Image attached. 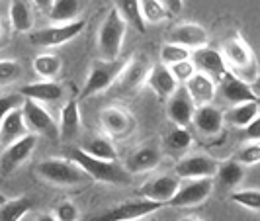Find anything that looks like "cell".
Segmentation results:
<instances>
[{
  "mask_svg": "<svg viewBox=\"0 0 260 221\" xmlns=\"http://www.w3.org/2000/svg\"><path fill=\"white\" fill-rule=\"evenodd\" d=\"M221 55L225 59V65L229 69V73L233 77L247 82V84H254L258 80L256 55L241 36H233V38L225 39L221 45Z\"/></svg>",
  "mask_w": 260,
  "mask_h": 221,
  "instance_id": "6da1fadb",
  "label": "cell"
},
{
  "mask_svg": "<svg viewBox=\"0 0 260 221\" xmlns=\"http://www.w3.org/2000/svg\"><path fill=\"white\" fill-rule=\"evenodd\" d=\"M69 159L73 163H77L80 169L84 170L90 180H98V182L106 184H127L131 180V174L123 167H119L116 161H100L94 156L86 155L80 147H75Z\"/></svg>",
  "mask_w": 260,
  "mask_h": 221,
  "instance_id": "7a4b0ae2",
  "label": "cell"
},
{
  "mask_svg": "<svg viewBox=\"0 0 260 221\" xmlns=\"http://www.w3.org/2000/svg\"><path fill=\"white\" fill-rule=\"evenodd\" d=\"M38 176L41 180L55 186H82L90 180V176L73 161L65 159H47L38 165Z\"/></svg>",
  "mask_w": 260,
  "mask_h": 221,
  "instance_id": "3957f363",
  "label": "cell"
},
{
  "mask_svg": "<svg viewBox=\"0 0 260 221\" xmlns=\"http://www.w3.org/2000/svg\"><path fill=\"white\" fill-rule=\"evenodd\" d=\"M125 29H127V24L117 14L116 8H112L104 18L100 31H98V53H100L102 61L119 59L121 45H123V39H125Z\"/></svg>",
  "mask_w": 260,
  "mask_h": 221,
  "instance_id": "277c9868",
  "label": "cell"
},
{
  "mask_svg": "<svg viewBox=\"0 0 260 221\" xmlns=\"http://www.w3.org/2000/svg\"><path fill=\"white\" fill-rule=\"evenodd\" d=\"M20 110L24 114L27 130L34 131V135H41V137H45L49 141H57L59 139V125L53 119L51 114L43 108V104L26 98Z\"/></svg>",
  "mask_w": 260,
  "mask_h": 221,
  "instance_id": "5b68a950",
  "label": "cell"
},
{
  "mask_svg": "<svg viewBox=\"0 0 260 221\" xmlns=\"http://www.w3.org/2000/svg\"><path fill=\"white\" fill-rule=\"evenodd\" d=\"M162 208V204H156L151 200H129V202H121L114 208L106 209L102 213L94 215L88 221H133V219H141L147 217L151 213H155Z\"/></svg>",
  "mask_w": 260,
  "mask_h": 221,
  "instance_id": "8992f818",
  "label": "cell"
},
{
  "mask_svg": "<svg viewBox=\"0 0 260 221\" xmlns=\"http://www.w3.org/2000/svg\"><path fill=\"white\" fill-rule=\"evenodd\" d=\"M125 63L127 61H123V59H116V61H102L100 59L98 63H94L90 75L86 78V84L82 88V96H92V94L104 92L110 86H114V82L121 75Z\"/></svg>",
  "mask_w": 260,
  "mask_h": 221,
  "instance_id": "52a82bcc",
  "label": "cell"
},
{
  "mask_svg": "<svg viewBox=\"0 0 260 221\" xmlns=\"http://www.w3.org/2000/svg\"><path fill=\"white\" fill-rule=\"evenodd\" d=\"M82 29H84L82 20L67 22V24H55V26L41 27L38 31L29 34V41L34 45H39V47H59V45L77 38Z\"/></svg>",
  "mask_w": 260,
  "mask_h": 221,
  "instance_id": "ba28073f",
  "label": "cell"
},
{
  "mask_svg": "<svg viewBox=\"0 0 260 221\" xmlns=\"http://www.w3.org/2000/svg\"><path fill=\"white\" fill-rule=\"evenodd\" d=\"M213 192V178H194V180H186L180 182V188L176 190V194L172 196L169 206L172 208H192L200 206L208 200Z\"/></svg>",
  "mask_w": 260,
  "mask_h": 221,
  "instance_id": "9c48e42d",
  "label": "cell"
},
{
  "mask_svg": "<svg viewBox=\"0 0 260 221\" xmlns=\"http://www.w3.org/2000/svg\"><path fill=\"white\" fill-rule=\"evenodd\" d=\"M36 147H38V135H34V133H27L22 139H18L12 145L4 147V153L0 156V172L4 176L12 174L14 170L20 169L31 156Z\"/></svg>",
  "mask_w": 260,
  "mask_h": 221,
  "instance_id": "30bf717a",
  "label": "cell"
},
{
  "mask_svg": "<svg viewBox=\"0 0 260 221\" xmlns=\"http://www.w3.org/2000/svg\"><path fill=\"white\" fill-rule=\"evenodd\" d=\"M217 161L213 156L196 153L180 159L174 167V174L180 180H194V178H213L217 170Z\"/></svg>",
  "mask_w": 260,
  "mask_h": 221,
  "instance_id": "8fae6325",
  "label": "cell"
},
{
  "mask_svg": "<svg viewBox=\"0 0 260 221\" xmlns=\"http://www.w3.org/2000/svg\"><path fill=\"white\" fill-rule=\"evenodd\" d=\"M149 71H151V63L147 61V57H135V59L127 61L121 75L114 82L117 86V92L119 94H129V92L139 90L147 82Z\"/></svg>",
  "mask_w": 260,
  "mask_h": 221,
  "instance_id": "7c38bea8",
  "label": "cell"
},
{
  "mask_svg": "<svg viewBox=\"0 0 260 221\" xmlns=\"http://www.w3.org/2000/svg\"><path fill=\"white\" fill-rule=\"evenodd\" d=\"M180 178L176 174H160V176H155L151 180L141 186L139 194L145 200H151V202H156V204H169L172 200V196L176 194V190L180 188Z\"/></svg>",
  "mask_w": 260,
  "mask_h": 221,
  "instance_id": "4fadbf2b",
  "label": "cell"
},
{
  "mask_svg": "<svg viewBox=\"0 0 260 221\" xmlns=\"http://www.w3.org/2000/svg\"><path fill=\"white\" fill-rule=\"evenodd\" d=\"M192 63H194L198 73L208 75L215 84H219L223 78L229 75V69L225 65V59H223L221 51H217V49H209V47L196 49Z\"/></svg>",
  "mask_w": 260,
  "mask_h": 221,
  "instance_id": "5bb4252c",
  "label": "cell"
},
{
  "mask_svg": "<svg viewBox=\"0 0 260 221\" xmlns=\"http://www.w3.org/2000/svg\"><path fill=\"white\" fill-rule=\"evenodd\" d=\"M169 41L182 45L186 49H202V47H208L209 36L202 26L186 22V24H178L176 27L170 29Z\"/></svg>",
  "mask_w": 260,
  "mask_h": 221,
  "instance_id": "9a60e30c",
  "label": "cell"
},
{
  "mask_svg": "<svg viewBox=\"0 0 260 221\" xmlns=\"http://www.w3.org/2000/svg\"><path fill=\"white\" fill-rule=\"evenodd\" d=\"M219 94L223 96V100L231 106L243 104V102H258V96L250 88V84L239 80L231 73L219 82Z\"/></svg>",
  "mask_w": 260,
  "mask_h": 221,
  "instance_id": "2e32d148",
  "label": "cell"
},
{
  "mask_svg": "<svg viewBox=\"0 0 260 221\" xmlns=\"http://www.w3.org/2000/svg\"><path fill=\"white\" fill-rule=\"evenodd\" d=\"M186 94L192 100L196 108L200 106H208L213 102L215 94H217V84L204 73H198L190 80H186Z\"/></svg>",
  "mask_w": 260,
  "mask_h": 221,
  "instance_id": "e0dca14e",
  "label": "cell"
},
{
  "mask_svg": "<svg viewBox=\"0 0 260 221\" xmlns=\"http://www.w3.org/2000/svg\"><path fill=\"white\" fill-rule=\"evenodd\" d=\"M20 94L24 98L36 100L39 104H45V102L61 100L65 96V88L59 82H55V80H38V82H29L26 86H22Z\"/></svg>",
  "mask_w": 260,
  "mask_h": 221,
  "instance_id": "ac0fdd59",
  "label": "cell"
},
{
  "mask_svg": "<svg viewBox=\"0 0 260 221\" xmlns=\"http://www.w3.org/2000/svg\"><path fill=\"white\" fill-rule=\"evenodd\" d=\"M102 125L104 130L110 133V135H116V137H123L133 131L135 128V119L131 116L127 110L123 108H117V106H112V108H106L102 112Z\"/></svg>",
  "mask_w": 260,
  "mask_h": 221,
  "instance_id": "d6986e66",
  "label": "cell"
},
{
  "mask_svg": "<svg viewBox=\"0 0 260 221\" xmlns=\"http://www.w3.org/2000/svg\"><path fill=\"white\" fill-rule=\"evenodd\" d=\"M20 108L12 110L8 116L2 119V123H0V145H4V147L12 145L14 141L22 139L24 135L29 133V130H27L26 125V119H24V114H22Z\"/></svg>",
  "mask_w": 260,
  "mask_h": 221,
  "instance_id": "ffe728a7",
  "label": "cell"
},
{
  "mask_svg": "<svg viewBox=\"0 0 260 221\" xmlns=\"http://www.w3.org/2000/svg\"><path fill=\"white\" fill-rule=\"evenodd\" d=\"M192 123H194L198 130L202 131L204 135H217L223 128V112L219 108H215L213 104L208 106H200L194 110V117H192Z\"/></svg>",
  "mask_w": 260,
  "mask_h": 221,
  "instance_id": "44dd1931",
  "label": "cell"
},
{
  "mask_svg": "<svg viewBox=\"0 0 260 221\" xmlns=\"http://www.w3.org/2000/svg\"><path fill=\"white\" fill-rule=\"evenodd\" d=\"M196 106L192 104V100L188 98L186 92H174L169 98V117L176 123V128H188L192 123V117H194Z\"/></svg>",
  "mask_w": 260,
  "mask_h": 221,
  "instance_id": "7402d4cb",
  "label": "cell"
},
{
  "mask_svg": "<svg viewBox=\"0 0 260 221\" xmlns=\"http://www.w3.org/2000/svg\"><path fill=\"white\" fill-rule=\"evenodd\" d=\"M80 133V112H78L77 100H69L61 110V121H59V139L63 143L75 141Z\"/></svg>",
  "mask_w": 260,
  "mask_h": 221,
  "instance_id": "603a6c76",
  "label": "cell"
},
{
  "mask_svg": "<svg viewBox=\"0 0 260 221\" xmlns=\"http://www.w3.org/2000/svg\"><path fill=\"white\" fill-rule=\"evenodd\" d=\"M147 82L151 84V88L160 96V98H170L174 92L178 90V82L174 80L170 69L167 65H155L151 67Z\"/></svg>",
  "mask_w": 260,
  "mask_h": 221,
  "instance_id": "cb8c5ba5",
  "label": "cell"
},
{
  "mask_svg": "<svg viewBox=\"0 0 260 221\" xmlns=\"http://www.w3.org/2000/svg\"><path fill=\"white\" fill-rule=\"evenodd\" d=\"M158 163H160V153L156 147H141L127 159L123 169L129 174H137V172H149L156 169Z\"/></svg>",
  "mask_w": 260,
  "mask_h": 221,
  "instance_id": "d4e9b609",
  "label": "cell"
},
{
  "mask_svg": "<svg viewBox=\"0 0 260 221\" xmlns=\"http://www.w3.org/2000/svg\"><path fill=\"white\" fill-rule=\"evenodd\" d=\"M8 16H10L14 29L20 34H27L34 27V10H31L29 0H12Z\"/></svg>",
  "mask_w": 260,
  "mask_h": 221,
  "instance_id": "484cf974",
  "label": "cell"
},
{
  "mask_svg": "<svg viewBox=\"0 0 260 221\" xmlns=\"http://www.w3.org/2000/svg\"><path fill=\"white\" fill-rule=\"evenodd\" d=\"M80 10H82L80 0H55L47 14L49 20L55 24H67V22H75Z\"/></svg>",
  "mask_w": 260,
  "mask_h": 221,
  "instance_id": "4316f807",
  "label": "cell"
},
{
  "mask_svg": "<svg viewBox=\"0 0 260 221\" xmlns=\"http://www.w3.org/2000/svg\"><path fill=\"white\" fill-rule=\"evenodd\" d=\"M256 117H258V102H243L231 106V110L223 114V121H229L237 128H245Z\"/></svg>",
  "mask_w": 260,
  "mask_h": 221,
  "instance_id": "83f0119b",
  "label": "cell"
},
{
  "mask_svg": "<svg viewBox=\"0 0 260 221\" xmlns=\"http://www.w3.org/2000/svg\"><path fill=\"white\" fill-rule=\"evenodd\" d=\"M215 176H217V180L221 186L225 188H235V186H239V184L243 182V178H245V167L241 165V163H237V161H225V163H219L217 165V170H215Z\"/></svg>",
  "mask_w": 260,
  "mask_h": 221,
  "instance_id": "f1b7e54d",
  "label": "cell"
},
{
  "mask_svg": "<svg viewBox=\"0 0 260 221\" xmlns=\"http://www.w3.org/2000/svg\"><path fill=\"white\" fill-rule=\"evenodd\" d=\"M117 14L123 18L125 24L133 26L137 31H145V20L141 16V8H139V0H116Z\"/></svg>",
  "mask_w": 260,
  "mask_h": 221,
  "instance_id": "f546056e",
  "label": "cell"
},
{
  "mask_svg": "<svg viewBox=\"0 0 260 221\" xmlns=\"http://www.w3.org/2000/svg\"><path fill=\"white\" fill-rule=\"evenodd\" d=\"M31 206H34L31 198L26 196L6 200L4 204H0V221H20L31 209Z\"/></svg>",
  "mask_w": 260,
  "mask_h": 221,
  "instance_id": "4dcf8cb0",
  "label": "cell"
},
{
  "mask_svg": "<svg viewBox=\"0 0 260 221\" xmlns=\"http://www.w3.org/2000/svg\"><path fill=\"white\" fill-rule=\"evenodd\" d=\"M34 71L43 80H53L61 73V59L53 53H41L34 59Z\"/></svg>",
  "mask_w": 260,
  "mask_h": 221,
  "instance_id": "1f68e13d",
  "label": "cell"
},
{
  "mask_svg": "<svg viewBox=\"0 0 260 221\" xmlns=\"http://www.w3.org/2000/svg\"><path fill=\"white\" fill-rule=\"evenodd\" d=\"M86 155L94 156V159H100V161H116L117 159V151L114 143L106 137H92L88 143L84 147H80Z\"/></svg>",
  "mask_w": 260,
  "mask_h": 221,
  "instance_id": "d6a6232c",
  "label": "cell"
},
{
  "mask_svg": "<svg viewBox=\"0 0 260 221\" xmlns=\"http://www.w3.org/2000/svg\"><path fill=\"white\" fill-rule=\"evenodd\" d=\"M139 8L145 24H160L170 16L169 8L162 0H139Z\"/></svg>",
  "mask_w": 260,
  "mask_h": 221,
  "instance_id": "836d02e7",
  "label": "cell"
},
{
  "mask_svg": "<svg viewBox=\"0 0 260 221\" xmlns=\"http://www.w3.org/2000/svg\"><path fill=\"white\" fill-rule=\"evenodd\" d=\"M165 143H167V149H169L170 153L180 155L184 151H188V147L192 145V135H190V131L186 130V128H174L167 135Z\"/></svg>",
  "mask_w": 260,
  "mask_h": 221,
  "instance_id": "e575fe53",
  "label": "cell"
},
{
  "mask_svg": "<svg viewBox=\"0 0 260 221\" xmlns=\"http://www.w3.org/2000/svg\"><path fill=\"white\" fill-rule=\"evenodd\" d=\"M190 57H192L190 49H186L182 45H176V43H170V41H167L160 47V65H167V67L176 65V63L186 61Z\"/></svg>",
  "mask_w": 260,
  "mask_h": 221,
  "instance_id": "d590c367",
  "label": "cell"
},
{
  "mask_svg": "<svg viewBox=\"0 0 260 221\" xmlns=\"http://www.w3.org/2000/svg\"><path fill=\"white\" fill-rule=\"evenodd\" d=\"M231 200L235 204L243 206L250 211H258L260 209V192L256 188H247V190H235L231 194Z\"/></svg>",
  "mask_w": 260,
  "mask_h": 221,
  "instance_id": "8d00e7d4",
  "label": "cell"
},
{
  "mask_svg": "<svg viewBox=\"0 0 260 221\" xmlns=\"http://www.w3.org/2000/svg\"><path fill=\"white\" fill-rule=\"evenodd\" d=\"M22 77V65L14 59H0V88L14 84Z\"/></svg>",
  "mask_w": 260,
  "mask_h": 221,
  "instance_id": "74e56055",
  "label": "cell"
},
{
  "mask_svg": "<svg viewBox=\"0 0 260 221\" xmlns=\"http://www.w3.org/2000/svg\"><path fill=\"white\" fill-rule=\"evenodd\" d=\"M235 161H237V163H241L243 167H254V165H258L260 143L258 141H248L247 145H243V147L237 151Z\"/></svg>",
  "mask_w": 260,
  "mask_h": 221,
  "instance_id": "f35d334b",
  "label": "cell"
},
{
  "mask_svg": "<svg viewBox=\"0 0 260 221\" xmlns=\"http://www.w3.org/2000/svg\"><path fill=\"white\" fill-rule=\"evenodd\" d=\"M24 100L26 98L20 92H16V94H0V123L12 110H16V108H20V106L24 104Z\"/></svg>",
  "mask_w": 260,
  "mask_h": 221,
  "instance_id": "ab89813d",
  "label": "cell"
},
{
  "mask_svg": "<svg viewBox=\"0 0 260 221\" xmlns=\"http://www.w3.org/2000/svg\"><path fill=\"white\" fill-rule=\"evenodd\" d=\"M170 73H172V77L176 82H184L186 84V80H190V78L196 75V67L192 63V59H186V61H180V63H176V65H170Z\"/></svg>",
  "mask_w": 260,
  "mask_h": 221,
  "instance_id": "60d3db41",
  "label": "cell"
},
{
  "mask_svg": "<svg viewBox=\"0 0 260 221\" xmlns=\"http://www.w3.org/2000/svg\"><path fill=\"white\" fill-rule=\"evenodd\" d=\"M55 219L57 221H78L80 219V211H78V206L75 202H61L57 208H55Z\"/></svg>",
  "mask_w": 260,
  "mask_h": 221,
  "instance_id": "b9f144b4",
  "label": "cell"
},
{
  "mask_svg": "<svg viewBox=\"0 0 260 221\" xmlns=\"http://www.w3.org/2000/svg\"><path fill=\"white\" fill-rule=\"evenodd\" d=\"M245 139L247 141H260V119H252L248 125H245Z\"/></svg>",
  "mask_w": 260,
  "mask_h": 221,
  "instance_id": "7bdbcfd3",
  "label": "cell"
},
{
  "mask_svg": "<svg viewBox=\"0 0 260 221\" xmlns=\"http://www.w3.org/2000/svg\"><path fill=\"white\" fill-rule=\"evenodd\" d=\"M170 14H180L184 8V0H162Z\"/></svg>",
  "mask_w": 260,
  "mask_h": 221,
  "instance_id": "ee69618b",
  "label": "cell"
},
{
  "mask_svg": "<svg viewBox=\"0 0 260 221\" xmlns=\"http://www.w3.org/2000/svg\"><path fill=\"white\" fill-rule=\"evenodd\" d=\"M34 4H36V8L41 10V12H49V8H51V4L55 0H31Z\"/></svg>",
  "mask_w": 260,
  "mask_h": 221,
  "instance_id": "f6af8a7d",
  "label": "cell"
},
{
  "mask_svg": "<svg viewBox=\"0 0 260 221\" xmlns=\"http://www.w3.org/2000/svg\"><path fill=\"white\" fill-rule=\"evenodd\" d=\"M36 221H57V219H55V215H51V213H41Z\"/></svg>",
  "mask_w": 260,
  "mask_h": 221,
  "instance_id": "bcb514c9",
  "label": "cell"
},
{
  "mask_svg": "<svg viewBox=\"0 0 260 221\" xmlns=\"http://www.w3.org/2000/svg\"><path fill=\"white\" fill-rule=\"evenodd\" d=\"M180 221H204V219H200V217H184Z\"/></svg>",
  "mask_w": 260,
  "mask_h": 221,
  "instance_id": "7dc6e473",
  "label": "cell"
},
{
  "mask_svg": "<svg viewBox=\"0 0 260 221\" xmlns=\"http://www.w3.org/2000/svg\"><path fill=\"white\" fill-rule=\"evenodd\" d=\"M6 200H8V198H6V196H4V194H0V204H4V202H6Z\"/></svg>",
  "mask_w": 260,
  "mask_h": 221,
  "instance_id": "c3c4849f",
  "label": "cell"
},
{
  "mask_svg": "<svg viewBox=\"0 0 260 221\" xmlns=\"http://www.w3.org/2000/svg\"><path fill=\"white\" fill-rule=\"evenodd\" d=\"M0 38H2V22H0Z\"/></svg>",
  "mask_w": 260,
  "mask_h": 221,
  "instance_id": "681fc988",
  "label": "cell"
}]
</instances>
